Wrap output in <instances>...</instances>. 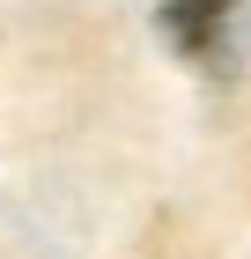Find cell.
I'll return each instance as SVG.
<instances>
[{"mask_svg":"<svg viewBox=\"0 0 251 259\" xmlns=\"http://www.w3.org/2000/svg\"><path fill=\"white\" fill-rule=\"evenodd\" d=\"M236 8L244 0H163L155 8V30L177 60L192 67H222L229 60V37H236Z\"/></svg>","mask_w":251,"mask_h":259,"instance_id":"1","label":"cell"}]
</instances>
